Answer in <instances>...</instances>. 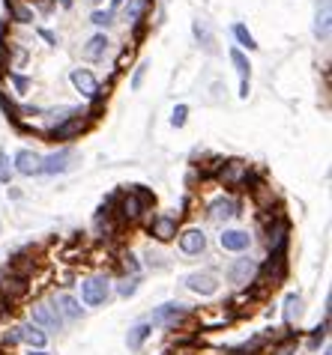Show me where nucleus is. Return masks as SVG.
<instances>
[{
    "label": "nucleus",
    "mask_w": 332,
    "mask_h": 355,
    "mask_svg": "<svg viewBox=\"0 0 332 355\" xmlns=\"http://www.w3.org/2000/svg\"><path fill=\"white\" fill-rule=\"evenodd\" d=\"M69 84L78 96L87 98V102H105V98H108V93L102 90V84H99V78H96L93 69H84V66L69 69Z\"/></svg>",
    "instance_id": "nucleus-3"
},
{
    "label": "nucleus",
    "mask_w": 332,
    "mask_h": 355,
    "mask_svg": "<svg viewBox=\"0 0 332 355\" xmlns=\"http://www.w3.org/2000/svg\"><path fill=\"white\" fill-rule=\"evenodd\" d=\"M18 343H22V325L13 322L6 329H0V349H13Z\"/></svg>",
    "instance_id": "nucleus-29"
},
{
    "label": "nucleus",
    "mask_w": 332,
    "mask_h": 355,
    "mask_svg": "<svg viewBox=\"0 0 332 355\" xmlns=\"http://www.w3.org/2000/svg\"><path fill=\"white\" fill-rule=\"evenodd\" d=\"M147 233L153 236L156 242H174L180 233V215H171V212H159L153 215V218L147 221Z\"/></svg>",
    "instance_id": "nucleus-10"
},
{
    "label": "nucleus",
    "mask_w": 332,
    "mask_h": 355,
    "mask_svg": "<svg viewBox=\"0 0 332 355\" xmlns=\"http://www.w3.org/2000/svg\"><path fill=\"white\" fill-rule=\"evenodd\" d=\"M6 78H9V84H13V90H15L18 96H27V93L33 90V78H27V75H22V72H15V69H9Z\"/></svg>",
    "instance_id": "nucleus-31"
},
{
    "label": "nucleus",
    "mask_w": 332,
    "mask_h": 355,
    "mask_svg": "<svg viewBox=\"0 0 332 355\" xmlns=\"http://www.w3.org/2000/svg\"><path fill=\"white\" fill-rule=\"evenodd\" d=\"M219 245H222V251H228V254H246L251 248V233L240 230V227H224L219 236Z\"/></svg>",
    "instance_id": "nucleus-14"
},
{
    "label": "nucleus",
    "mask_w": 332,
    "mask_h": 355,
    "mask_svg": "<svg viewBox=\"0 0 332 355\" xmlns=\"http://www.w3.org/2000/svg\"><path fill=\"white\" fill-rule=\"evenodd\" d=\"M326 334H329V317H324V322H320L317 329L311 331V338H308V349H317L320 343L326 340Z\"/></svg>",
    "instance_id": "nucleus-34"
},
{
    "label": "nucleus",
    "mask_w": 332,
    "mask_h": 355,
    "mask_svg": "<svg viewBox=\"0 0 332 355\" xmlns=\"http://www.w3.org/2000/svg\"><path fill=\"white\" fill-rule=\"evenodd\" d=\"M6 12H9V21H15V24H33L36 21L33 0H6Z\"/></svg>",
    "instance_id": "nucleus-20"
},
{
    "label": "nucleus",
    "mask_w": 332,
    "mask_h": 355,
    "mask_svg": "<svg viewBox=\"0 0 332 355\" xmlns=\"http://www.w3.org/2000/svg\"><path fill=\"white\" fill-rule=\"evenodd\" d=\"M213 180H216L222 189H231V191H251L258 185V176H255V171H251V164L242 162V159L224 162Z\"/></svg>",
    "instance_id": "nucleus-2"
},
{
    "label": "nucleus",
    "mask_w": 332,
    "mask_h": 355,
    "mask_svg": "<svg viewBox=\"0 0 332 355\" xmlns=\"http://www.w3.org/2000/svg\"><path fill=\"white\" fill-rule=\"evenodd\" d=\"M114 12H111V9H93V12H90V24L93 27H99V31H108V27L114 24Z\"/></svg>",
    "instance_id": "nucleus-32"
},
{
    "label": "nucleus",
    "mask_w": 332,
    "mask_h": 355,
    "mask_svg": "<svg viewBox=\"0 0 332 355\" xmlns=\"http://www.w3.org/2000/svg\"><path fill=\"white\" fill-rule=\"evenodd\" d=\"M302 311H306V302H302V295L299 293H288L285 295V325H288V329L299 322Z\"/></svg>",
    "instance_id": "nucleus-27"
},
{
    "label": "nucleus",
    "mask_w": 332,
    "mask_h": 355,
    "mask_svg": "<svg viewBox=\"0 0 332 355\" xmlns=\"http://www.w3.org/2000/svg\"><path fill=\"white\" fill-rule=\"evenodd\" d=\"M87 3H90V6H99V3H102V0H87Z\"/></svg>",
    "instance_id": "nucleus-47"
},
{
    "label": "nucleus",
    "mask_w": 332,
    "mask_h": 355,
    "mask_svg": "<svg viewBox=\"0 0 332 355\" xmlns=\"http://www.w3.org/2000/svg\"><path fill=\"white\" fill-rule=\"evenodd\" d=\"M51 304L57 308V313H60L63 322H75V320L84 317L81 302H78L72 293H54V295H51Z\"/></svg>",
    "instance_id": "nucleus-16"
},
{
    "label": "nucleus",
    "mask_w": 332,
    "mask_h": 355,
    "mask_svg": "<svg viewBox=\"0 0 332 355\" xmlns=\"http://www.w3.org/2000/svg\"><path fill=\"white\" fill-rule=\"evenodd\" d=\"M315 36L320 39V42H329V36H332V9H329V0H320V3H317Z\"/></svg>",
    "instance_id": "nucleus-23"
},
{
    "label": "nucleus",
    "mask_w": 332,
    "mask_h": 355,
    "mask_svg": "<svg viewBox=\"0 0 332 355\" xmlns=\"http://www.w3.org/2000/svg\"><path fill=\"white\" fill-rule=\"evenodd\" d=\"M78 111L72 105H57V107H42V116H39V132H51L54 125H60L63 120H69V116Z\"/></svg>",
    "instance_id": "nucleus-17"
},
{
    "label": "nucleus",
    "mask_w": 332,
    "mask_h": 355,
    "mask_svg": "<svg viewBox=\"0 0 332 355\" xmlns=\"http://www.w3.org/2000/svg\"><path fill=\"white\" fill-rule=\"evenodd\" d=\"M120 230V224H117V218L111 215V209L102 203V209L96 212V218H93V233L99 236V239H111V236Z\"/></svg>",
    "instance_id": "nucleus-22"
},
{
    "label": "nucleus",
    "mask_w": 332,
    "mask_h": 355,
    "mask_svg": "<svg viewBox=\"0 0 332 355\" xmlns=\"http://www.w3.org/2000/svg\"><path fill=\"white\" fill-rule=\"evenodd\" d=\"M228 60H231V66H233V69H237L240 81H249V78H251V63H249V54L242 51V48L231 45V48H228Z\"/></svg>",
    "instance_id": "nucleus-26"
},
{
    "label": "nucleus",
    "mask_w": 332,
    "mask_h": 355,
    "mask_svg": "<svg viewBox=\"0 0 332 355\" xmlns=\"http://www.w3.org/2000/svg\"><path fill=\"white\" fill-rule=\"evenodd\" d=\"M0 107H3V114H6V116H13V111H15V98L9 96L6 90H0Z\"/></svg>",
    "instance_id": "nucleus-40"
},
{
    "label": "nucleus",
    "mask_w": 332,
    "mask_h": 355,
    "mask_svg": "<svg viewBox=\"0 0 332 355\" xmlns=\"http://www.w3.org/2000/svg\"><path fill=\"white\" fill-rule=\"evenodd\" d=\"M231 33H233V39H237V48H242V51H258V39L251 36V31L246 24H233L231 27Z\"/></svg>",
    "instance_id": "nucleus-28"
},
{
    "label": "nucleus",
    "mask_w": 332,
    "mask_h": 355,
    "mask_svg": "<svg viewBox=\"0 0 332 355\" xmlns=\"http://www.w3.org/2000/svg\"><path fill=\"white\" fill-rule=\"evenodd\" d=\"M120 269H123V275H138L141 263H138V257H135L132 251H123L120 254Z\"/></svg>",
    "instance_id": "nucleus-35"
},
{
    "label": "nucleus",
    "mask_w": 332,
    "mask_h": 355,
    "mask_svg": "<svg viewBox=\"0 0 332 355\" xmlns=\"http://www.w3.org/2000/svg\"><path fill=\"white\" fill-rule=\"evenodd\" d=\"M189 304L183 302H165L159 304L153 313H150V325H156V329H168V331H177L180 325H185V320H189Z\"/></svg>",
    "instance_id": "nucleus-5"
},
{
    "label": "nucleus",
    "mask_w": 332,
    "mask_h": 355,
    "mask_svg": "<svg viewBox=\"0 0 332 355\" xmlns=\"http://www.w3.org/2000/svg\"><path fill=\"white\" fill-rule=\"evenodd\" d=\"M75 0H54V6H60V9H72Z\"/></svg>",
    "instance_id": "nucleus-44"
},
{
    "label": "nucleus",
    "mask_w": 332,
    "mask_h": 355,
    "mask_svg": "<svg viewBox=\"0 0 332 355\" xmlns=\"http://www.w3.org/2000/svg\"><path fill=\"white\" fill-rule=\"evenodd\" d=\"M192 33H194V39H198L204 48H207V51H213V45H216V42H213V33H210L207 24H204V21H194V24H192Z\"/></svg>",
    "instance_id": "nucleus-33"
},
{
    "label": "nucleus",
    "mask_w": 332,
    "mask_h": 355,
    "mask_svg": "<svg viewBox=\"0 0 332 355\" xmlns=\"http://www.w3.org/2000/svg\"><path fill=\"white\" fill-rule=\"evenodd\" d=\"M123 3H126V0H111V6H108V9L117 15V12H120V6H123Z\"/></svg>",
    "instance_id": "nucleus-45"
},
{
    "label": "nucleus",
    "mask_w": 332,
    "mask_h": 355,
    "mask_svg": "<svg viewBox=\"0 0 332 355\" xmlns=\"http://www.w3.org/2000/svg\"><path fill=\"white\" fill-rule=\"evenodd\" d=\"M27 355H51V352H45V349H31Z\"/></svg>",
    "instance_id": "nucleus-46"
},
{
    "label": "nucleus",
    "mask_w": 332,
    "mask_h": 355,
    "mask_svg": "<svg viewBox=\"0 0 332 355\" xmlns=\"http://www.w3.org/2000/svg\"><path fill=\"white\" fill-rule=\"evenodd\" d=\"M75 162H78V153L72 150V146H60V150L42 155V167H39V173H45V176L69 173Z\"/></svg>",
    "instance_id": "nucleus-8"
},
{
    "label": "nucleus",
    "mask_w": 332,
    "mask_h": 355,
    "mask_svg": "<svg viewBox=\"0 0 332 355\" xmlns=\"http://www.w3.org/2000/svg\"><path fill=\"white\" fill-rule=\"evenodd\" d=\"M13 176H15V167H13V159H9V155L0 150V182L3 185H9L13 182Z\"/></svg>",
    "instance_id": "nucleus-36"
},
{
    "label": "nucleus",
    "mask_w": 332,
    "mask_h": 355,
    "mask_svg": "<svg viewBox=\"0 0 332 355\" xmlns=\"http://www.w3.org/2000/svg\"><path fill=\"white\" fill-rule=\"evenodd\" d=\"M22 343H27L31 349H45L48 347V331H42L33 322H24L22 325Z\"/></svg>",
    "instance_id": "nucleus-24"
},
{
    "label": "nucleus",
    "mask_w": 332,
    "mask_h": 355,
    "mask_svg": "<svg viewBox=\"0 0 332 355\" xmlns=\"http://www.w3.org/2000/svg\"><path fill=\"white\" fill-rule=\"evenodd\" d=\"M78 287H81V302L87 308H99V304L111 299V278L105 272L84 275V278L78 281Z\"/></svg>",
    "instance_id": "nucleus-4"
},
{
    "label": "nucleus",
    "mask_w": 332,
    "mask_h": 355,
    "mask_svg": "<svg viewBox=\"0 0 332 355\" xmlns=\"http://www.w3.org/2000/svg\"><path fill=\"white\" fill-rule=\"evenodd\" d=\"M90 116H87V111H81V107H78V111L69 116V120H63L60 125H54L51 132H48V137H51V141H60V144H72V141H78V137H81L87 129H90Z\"/></svg>",
    "instance_id": "nucleus-6"
},
{
    "label": "nucleus",
    "mask_w": 332,
    "mask_h": 355,
    "mask_svg": "<svg viewBox=\"0 0 332 355\" xmlns=\"http://www.w3.org/2000/svg\"><path fill=\"white\" fill-rule=\"evenodd\" d=\"M36 33H39V36H42V39H45V42H48V45H57V42H60V39H57V36H54L51 31H45V27H39V31H36Z\"/></svg>",
    "instance_id": "nucleus-42"
},
{
    "label": "nucleus",
    "mask_w": 332,
    "mask_h": 355,
    "mask_svg": "<svg viewBox=\"0 0 332 355\" xmlns=\"http://www.w3.org/2000/svg\"><path fill=\"white\" fill-rule=\"evenodd\" d=\"M207 215H210V221H216V224H228L240 215V200L233 194H219L216 200L207 203Z\"/></svg>",
    "instance_id": "nucleus-12"
},
{
    "label": "nucleus",
    "mask_w": 332,
    "mask_h": 355,
    "mask_svg": "<svg viewBox=\"0 0 332 355\" xmlns=\"http://www.w3.org/2000/svg\"><path fill=\"white\" fill-rule=\"evenodd\" d=\"M150 9H153V0H126V3L120 6L123 24H129V27L144 24V18H147Z\"/></svg>",
    "instance_id": "nucleus-19"
},
{
    "label": "nucleus",
    "mask_w": 332,
    "mask_h": 355,
    "mask_svg": "<svg viewBox=\"0 0 332 355\" xmlns=\"http://www.w3.org/2000/svg\"><path fill=\"white\" fill-rule=\"evenodd\" d=\"M150 334H153V325L150 322H135L132 329H129V334H126V347H129L132 352H138L144 343H147Z\"/></svg>",
    "instance_id": "nucleus-25"
},
{
    "label": "nucleus",
    "mask_w": 332,
    "mask_h": 355,
    "mask_svg": "<svg viewBox=\"0 0 332 355\" xmlns=\"http://www.w3.org/2000/svg\"><path fill=\"white\" fill-rule=\"evenodd\" d=\"M31 322L39 325L42 331H60L63 329V320H60V313H57V308L51 304V299H36L31 304Z\"/></svg>",
    "instance_id": "nucleus-9"
},
{
    "label": "nucleus",
    "mask_w": 332,
    "mask_h": 355,
    "mask_svg": "<svg viewBox=\"0 0 332 355\" xmlns=\"http://www.w3.org/2000/svg\"><path fill=\"white\" fill-rule=\"evenodd\" d=\"M185 290L194 293V295H201V299H210V295H216L219 293V275L216 272H210V269H201V272H192V275H185Z\"/></svg>",
    "instance_id": "nucleus-11"
},
{
    "label": "nucleus",
    "mask_w": 332,
    "mask_h": 355,
    "mask_svg": "<svg viewBox=\"0 0 332 355\" xmlns=\"http://www.w3.org/2000/svg\"><path fill=\"white\" fill-rule=\"evenodd\" d=\"M111 45H114V42L108 39V33L99 31V33H93V36L81 45V57H84L87 63H99V60H105V57H108Z\"/></svg>",
    "instance_id": "nucleus-15"
},
{
    "label": "nucleus",
    "mask_w": 332,
    "mask_h": 355,
    "mask_svg": "<svg viewBox=\"0 0 332 355\" xmlns=\"http://www.w3.org/2000/svg\"><path fill=\"white\" fill-rule=\"evenodd\" d=\"M231 320H233V313L228 311V304H216V308H207L198 313L201 329H222V325H228Z\"/></svg>",
    "instance_id": "nucleus-21"
},
{
    "label": "nucleus",
    "mask_w": 332,
    "mask_h": 355,
    "mask_svg": "<svg viewBox=\"0 0 332 355\" xmlns=\"http://www.w3.org/2000/svg\"><path fill=\"white\" fill-rule=\"evenodd\" d=\"M147 63H138L135 66V72H132V78H129V87L132 90H141V84H144V78H147Z\"/></svg>",
    "instance_id": "nucleus-38"
},
{
    "label": "nucleus",
    "mask_w": 332,
    "mask_h": 355,
    "mask_svg": "<svg viewBox=\"0 0 332 355\" xmlns=\"http://www.w3.org/2000/svg\"><path fill=\"white\" fill-rule=\"evenodd\" d=\"M251 93V81H240V98H249Z\"/></svg>",
    "instance_id": "nucleus-43"
},
{
    "label": "nucleus",
    "mask_w": 332,
    "mask_h": 355,
    "mask_svg": "<svg viewBox=\"0 0 332 355\" xmlns=\"http://www.w3.org/2000/svg\"><path fill=\"white\" fill-rule=\"evenodd\" d=\"M258 260L255 257H249V254H240L237 260H231V266H228V281L233 284L237 290H249L251 284H255V278H258Z\"/></svg>",
    "instance_id": "nucleus-7"
},
{
    "label": "nucleus",
    "mask_w": 332,
    "mask_h": 355,
    "mask_svg": "<svg viewBox=\"0 0 332 355\" xmlns=\"http://www.w3.org/2000/svg\"><path fill=\"white\" fill-rule=\"evenodd\" d=\"M132 57H135V48L132 45H123L120 48V60H117V72H123V66L132 63Z\"/></svg>",
    "instance_id": "nucleus-39"
},
{
    "label": "nucleus",
    "mask_w": 332,
    "mask_h": 355,
    "mask_svg": "<svg viewBox=\"0 0 332 355\" xmlns=\"http://www.w3.org/2000/svg\"><path fill=\"white\" fill-rule=\"evenodd\" d=\"M114 290L120 299H132L138 293V275H120V281L114 284Z\"/></svg>",
    "instance_id": "nucleus-30"
},
{
    "label": "nucleus",
    "mask_w": 332,
    "mask_h": 355,
    "mask_svg": "<svg viewBox=\"0 0 332 355\" xmlns=\"http://www.w3.org/2000/svg\"><path fill=\"white\" fill-rule=\"evenodd\" d=\"M9 72V51H6V45L0 48V75H6Z\"/></svg>",
    "instance_id": "nucleus-41"
},
{
    "label": "nucleus",
    "mask_w": 332,
    "mask_h": 355,
    "mask_svg": "<svg viewBox=\"0 0 332 355\" xmlns=\"http://www.w3.org/2000/svg\"><path fill=\"white\" fill-rule=\"evenodd\" d=\"M156 203V197L144 189V185H129V189H123L120 194H114L105 200V206L111 209V215L117 218V224H138L150 215V206Z\"/></svg>",
    "instance_id": "nucleus-1"
},
{
    "label": "nucleus",
    "mask_w": 332,
    "mask_h": 355,
    "mask_svg": "<svg viewBox=\"0 0 332 355\" xmlns=\"http://www.w3.org/2000/svg\"><path fill=\"white\" fill-rule=\"evenodd\" d=\"M189 123V105H174V111H171V125L174 129H183V125Z\"/></svg>",
    "instance_id": "nucleus-37"
},
{
    "label": "nucleus",
    "mask_w": 332,
    "mask_h": 355,
    "mask_svg": "<svg viewBox=\"0 0 332 355\" xmlns=\"http://www.w3.org/2000/svg\"><path fill=\"white\" fill-rule=\"evenodd\" d=\"M13 167H15V173H22V176H36L39 167H42V155L24 146V150H18L13 155Z\"/></svg>",
    "instance_id": "nucleus-18"
},
{
    "label": "nucleus",
    "mask_w": 332,
    "mask_h": 355,
    "mask_svg": "<svg viewBox=\"0 0 332 355\" xmlns=\"http://www.w3.org/2000/svg\"><path fill=\"white\" fill-rule=\"evenodd\" d=\"M177 248L185 257H198V254L207 251V233L201 227H183L177 233Z\"/></svg>",
    "instance_id": "nucleus-13"
}]
</instances>
